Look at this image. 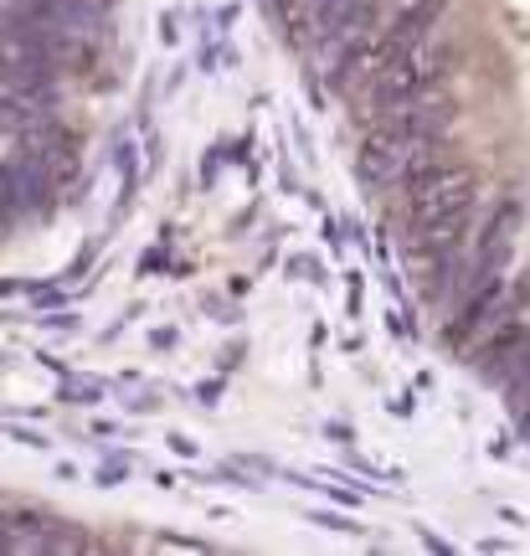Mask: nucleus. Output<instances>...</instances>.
I'll use <instances>...</instances> for the list:
<instances>
[{
    "instance_id": "1",
    "label": "nucleus",
    "mask_w": 530,
    "mask_h": 556,
    "mask_svg": "<svg viewBox=\"0 0 530 556\" xmlns=\"http://www.w3.org/2000/svg\"><path fill=\"white\" fill-rule=\"evenodd\" d=\"M0 227H21V212H16V197H11L5 170H0Z\"/></svg>"
}]
</instances>
